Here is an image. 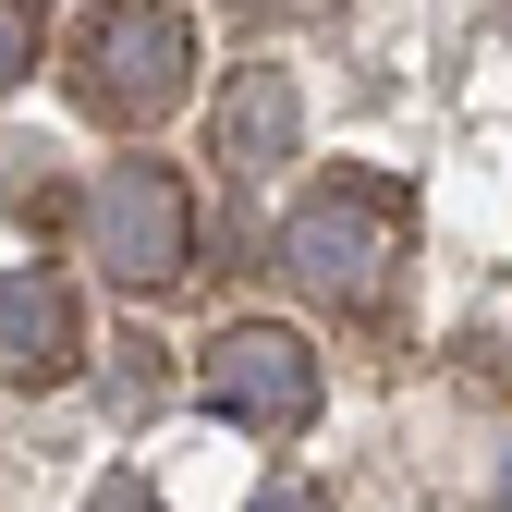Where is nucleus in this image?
<instances>
[{"label": "nucleus", "instance_id": "nucleus-12", "mask_svg": "<svg viewBox=\"0 0 512 512\" xmlns=\"http://www.w3.org/2000/svg\"><path fill=\"white\" fill-rule=\"evenodd\" d=\"M500 500H512V464H500Z\"/></svg>", "mask_w": 512, "mask_h": 512}, {"label": "nucleus", "instance_id": "nucleus-10", "mask_svg": "<svg viewBox=\"0 0 512 512\" xmlns=\"http://www.w3.org/2000/svg\"><path fill=\"white\" fill-rule=\"evenodd\" d=\"M86 512H159V488L122 464V476H98V488H86Z\"/></svg>", "mask_w": 512, "mask_h": 512}, {"label": "nucleus", "instance_id": "nucleus-5", "mask_svg": "<svg viewBox=\"0 0 512 512\" xmlns=\"http://www.w3.org/2000/svg\"><path fill=\"white\" fill-rule=\"evenodd\" d=\"M74 366H86V305H74L61 269L25 256V269L0 281V378H37L49 391V378H74Z\"/></svg>", "mask_w": 512, "mask_h": 512}, {"label": "nucleus", "instance_id": "nucleus-8", "mask_svg": "<svg viewBox=\"0 0 512 512\" xmlns=\"http://www.w3.org/2000/svg\"><path fill=\"white\" fill-rule=\"evenodd\" d=\"M171 403V366H159V342H122V366H110V415L135 427V415H159Z\"/></svg>", "mask_w": 512, "mask_h": 512}, {"label": "nucleus", "instance_id": "nucleus-7", "mask_svg": "<svg viewBox=\"0 0 512 512\" xmlns=\"http://www.w3.org/2000/svg\"><path fill=\"white\" fill-rule=\"evenodd\" d=\"M0 208L37 220V232H49V220H74V183L49 171V147H37V135H0Z\"/></svg>", "mask_w": 512, "mask_h": 512}, {"label": "nucleus", "instance_id": "nucleus-4", "mask_svg": "<svg viewBox=\"0 0 512 512\" xmlns=\"http://www.w3.org/2000/svg\"><path fill=\"white\" fill-rule=\"evenodd\" d=\"M196 391H208L232 427H256V439H293V427L317 415V354H305L293 330H269V317H232V330L196 342Z\"/></svg>", "mask_w": 512, "mask_h": 512}, {"label": "nucleus", "instance_id": "nucleus-3", "mask_svg": "<svg viewBox=\"0 0 512 512\" xmlns=\"http://www.w3.org/2000/svg\"><path fill=\"white\" fill-rule=\"evenodd\" d=\"M74 232H86V256H98L122 293H159V281L196 269V196H183L171 159H110L86 196H74Z\"/></svg>", "mask_w": 512, "mask_h": 512}, {"label": "nucleus", "instance_id": "nucleus-9", "mask_svg": "<svg viewBox=\"0 0 512 512\" xmlns=\"http://www.w3.org/2000/svg\"><path fill=\"white\" fill-rule=\"evenodd\" d=\"M37 49H49V0H0V86L37 74Z\"/></svg>", "mask_w": 512, "mask_h": 512}, {"label": "nucleus", "instance_id": "nucleus-1", "mask_svg": "<svg viewBox=\"0 0 512 512\" xmlns=\"http://www.w3.org/2000/svg\"><path fill=\"white\" fill-rule=\"evenodd\" d=\"M403 232H415V196H403L391 171H330V183L281 220V269H293L317 305L366 317L378 293H391V269H403Z\"/></svg>", "mask_w": 512, "mask_h": 512}, {"label": "nucleus", "instance_id": "nucleus-11", "mask_svg": "<svg viewBox=\"0 0 512 512\" xmlns=\"http://www.w3.org/2000/svg\"><path fill=\"white\" fill-rule=\"evenodd\" d=\"M256 512H330V500H317V488H293V476H281V488H256Z\"/></svg>", "mask_w": 512, "mask_h": 512}, {"label": "nucleus", "instance_id": "nucleus-6", "mask_svg": "<svg viewBox=\"0 0 512 512\" xmlns=\"http://www.w3.org/2000/svg\"><path fill=\"white\" fill-rule=\"evenodd\" d=\"M293 147H305V86L281 74V61H244L232 98H220V171L256 183V171H281Z\"/></svg>", "mask_w": 512, "mask_h": 512}, {"label": "nucleus", "instance_id": "nucleus-2", "mask_svg": "<svg viewBox=\"0 0 512 512\" xmlns=\"http://www.w3.org/2000/svg\"><path fill=\"white\" fill-rule=\"evenodd\" d=\"M196 86V25L183 0H98L74 25V98L110 122V135H147V122Z\"/></svg>", "mask_w": 512, "mask_h": 512}]
</instances>
